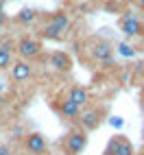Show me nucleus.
Returning <instances> with one entry per match:
<instances>
[{
    "instance_id": "obj_1",
    "label": "nucleus",
    "mask_w": 144,
    "mask_h": 155,
    "mask_svg": "<svg viewBox=\"0 0 144 155\" xmlns=\"http://www.w3.org/2000/svg\"><path fill=\"white\" fill-rule=\"evenodd\" d=\"M68 28H70V18L64 11H55L46 20V24L42 26V37L44 39H64L68 35Z\"/></svg>"
},
{
    "instance_id": "obj_2",
    "label": "nucleus",
    "mask_w": 144,
    "mask_h": 155,
    "mask_svg": "<svg viewBox=\"0 0 144 155\" xmlns=\"http://www.w3.org/2000/svg\"><path fill=\"white\" fill-rule=\"evenodd\" d=\"M15 53L22 61H31V59H37L42 55V42L35 37H22L20 42L15 44Z\"/></svg>"
},
{
    "instance_id": "obj_3",
    "label": "nucleus",
    "mask_w": 144,
    "mask_h": 155,
    "mask_svg": "<svg viewBox=\"0 0 144 155\" xmlns=\"http://www.w3.org/2000/svg\"><path fill=\"white\" fill-rule=\"evenodd\" d=\"M87 147L85 131H70L64 140V153L66 155H81Z\"/></svg>"
},
{
    "instance_id": "obj_4",
    "label": "nucleus",
    "mask_w": 144,
    "mask_h": 155,
    "mask_svg": "<svg viewBox=\"0 0 144 155\" xmlns=\"http://www.w3.org/2000/svg\"><path fill=\"white\" fill-rule=\"evenodd\" d=\"M105 155H133V144L125 136H116V138L109 140Z\"/></svg>"
},
{
    "instance_id": "obj_5",
    "label": "nucleus",
    "mask_w": 144,
    "mask_h": 155,
    "mask_svg": "<svg viewBox=\"0 0 144 155\" xmlns=\"http://www.w3.org/2000/svg\"><path fill=\"white\" fill-rule=\"evenodd\" d=\"M24 149L31 153V155H44L46 149H48V142L46 138L42 136V133H28V136L24 138Z\"/></svg>"
},
{
    "instance_id": "obj_6",
    "label": "nucleus",
    "mask_w": 144,
    "mask_h": 155,
    "mask_svg": "<svg viewBox=\"0 0 144 155\" xmlns=\"http://www.w3.org/2000/svg\"><path fill=\"white\" fill-rule=\"evenodd\" d=\"M120 31L127 37H138V35L144 33V24L140 22V18H136V15H125L120 20Z\"/></svg>"
},
{
    "instance_id": "obj_7",
    "label": "nucleus",
    "mask_w": 144,
    "mask_h": 155,
    "mask_svg": "<svg viewBox=\"0 0 144 155\" xmlns=\"http://www.w3.org/2000/svg\"><path fill=\"white\" fill-rule=\"evenodd\" d=\"M31 77H33V66H31L28 61L18 59V61H13V64H11V79L15 81V83L28 81Z\"/></svg>"
},
{
    "instance_id": "obj_8",
    "label": "nucleus",
    "mask_w": 144,
    "mask_h": 155,
    "mask_svg": "<svg viewBox=\"0 0 144 155\" xmlns=\"http://www.w3.org/2000/svg\"><path fill=\"white\" fill-rule=\"evenodd\" d=\"M92 57L96 61H103V64H111L114 48H111V44L105 42V39H98V42H94V46H92Z\"/></svg>"
},
{
    "instance_id": "obj_9",
    "label": "nucleus",
    "mask_w": 144,
    "mask_h": 155,
    "mask_svg": "<svg viewBox=\"0 0 144 155\" xmlns=\"http://www.w3.org/2000/svg\"><path fill=\"white\" fill-rule=\"evenodd\" d=\"M50 66H53L57 72H61V74H68L72 70V59H70L68 53H64V50H55V53L50 55Z\"/></svg>"
},
{
    "instance_id": "obj_10",
    "label": "nucleus",
    "mask_w": 144,
    "mask_h": 155,
    "mask_svg": "<svg viewBox=\"0 0 144 155\" xmlns=\"http://www.w3.org/2000/svg\"><path fill=\"white\" fill-rule=\"evenodd\" d=\"M103 116V111H98V109H87V111H83L81 114V127H83V131H94V129H98V125H100V118Z\"/></svg>"
},
{
    "instance_id": "obj_11",
    "label": "nucleus",
    "mask_w": 144,
    "mask_h": 155,
    "mask_svg": "<svg viewBox=\"0 0 144 155\" xmlns=\"http://www.w3.org/2000/svg\"><path fill=\"white\" fill-rule=\"evenodd\" d=\"M57 109H59V114H61L64 118H70V120H77V118H79V114H81V109H79L68 96H61V98H59Z\"/></svg>"
},
{
    "instance_id": "obj_12",
    "label": "nucleus",
    "mask_w": 144,
    "mask_h": 155,
    "mask_svg": "<svg viewBox=\"0 0 144 155\" xmlns=\"http://www.w3.org/2000/svg\"><path fill=\"white\" fill-rule=\"evenodd\" d=\"M74 105L81 109L83 105H87V101H90V94H87V90L85 87H81V85H72L70 90H68V94H66Z\"/></svg>"
},
{
    "instance_id": "obj_13",
    "label": "nucleus",
    "mask_w": 144,
    "mask_h": 155,
    "mask_svg": "<svg viewBox=\"0 0 144 155\" xmlns=\"http://www.w3.org/2000/svg\"><path fill=\"white\" fill-rule=\"evenodd\" d=\"M35 18H37L35 9H22V11L15 15V20H18L20 24H31V22H35Z\"/></svg>"
},
{
    "instance_id": "obj_14",
    "label": "nucleus",
    "mask_w": 144,
    "mask_h": 155,
    "mask_svg": "<svg viewBox=\"0 0 144 155\" xmlns=\"http://www.w3.org/2000/svg\"><path fill=\"white\" fill-rule=\"evenodd\" d=\"M11 64H13V57H11V53H7V50H0V70L11 68Z\"/></svg>"
},
{
    "instance_id": "obj_15",
    "label": "nucleus",
    "mask_w": 144,
    "mask_h": 155,
    "mask_svg": "<svg viewBox=\"0 0 144 155\" xmlns=\"http://www.w3.org/2000/svg\"><path fill=\"white\" fill-rule=\"evenodd\" d=\"M118 53L125 55V57H133V55H136V50H133L129 44H118Z\"/></svg>"
},
{
    "instance_id": "obj_16",
    "label": "nucleus",
    "mask_w": 144,
    "mask_h": 155,
    "mask_svg": "<svg viewBox=\"0 0 144 155\" xmlns=\"http://www.w3.org/2000/svg\"><path fill=\"white\" fill-rule=\"evenodd\" d=\"M109 125H111V127H116V129H120V127H122V118H118V116H114V118H111V120H109Z\"/></svg>"
},
{
    "instance_id": "obj_17",
    "label": "nucleus",
    "mask_w": 144,
    "mask_h": 155,
    "mask_svg": "<svg viewBox=\"0 0 144 155\" xmlns=\"http://www.w3.org/2000/svg\"><path fill=\"white\" fill-rule=\"evenodd\" d=\"M0 155H13L11 147H9V144H0Z\"/></svg>"
},
{
    "instance_id": "obj_18",
    "label": "nucleus",
    "mask_w": 144,
    "mask_h": 155,
    "mask_svg": "<svg viewBox=\"0 0 144 155\" xmlns=\"http://www.w3.org/2000/svg\"><path fill=\"white\" fill-rule=\"evenodd\" d=\"M7 22V13H5V9H2V11H0V26H2Z\"/></svg>"
},
{
    "instance_id": "obj_19",
    "label": "nucleus",
    "mask_w": 144,
    "mask_h": 155,
    "mask_svg": "<svg viewBox=\"0 0 144 155\" xmlns=\"http://www.w3.org/2000/svg\"><path fill=\"white\" fill-rule=\"evenodd\" d=\"M133 2H136L138 9H142V11H144V0H133Z\"/></svg>"
},
{
    "instance_id": "obj_20",
    "label": "nucleus",
    "mask_w": 144,
    "mask_h": 155,
    "mask_svg": "<svg viewBox=\"0 0 144 155\" xmlns=\"http://www.w3.org/2000/svg\"><path fill=\"white\" fill-rule=\"evenodd\" d=\"M2 7H5V0H0V11H2Z\"/></svg>"
},
{
    "instance_id": "obj_21",
    "label": "nucleus",
    "mask_w": 144,
    "mask_h": 155,
    "mask_svg": "<svg viewBox=\"0 0 144 155\" xmlns=\"http://www.w3.org/2000/svg\"><path fill=\"white\" fill-rule=\"evenodd\" d=\"M0 92H2V85H0Z\"/></svg>"
},
{
    "instance_id": "obj_22",
    "label": "nucleus",
    "mask_w": 144,
    "mask_h": 155,
    "mask_svg": "<svg viewBox=\"0 0 144 155\" xmlns=\"http://www.w3.org/2000/svg\"><path fill=\"white\" fill-rule=\"evenodd\" d=\"M142 96H144V92H142Z\"/></svg>"
}]
</instances>
